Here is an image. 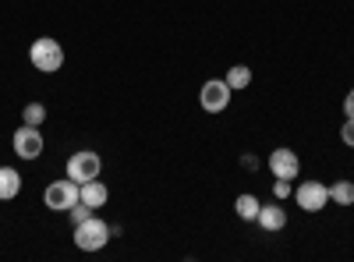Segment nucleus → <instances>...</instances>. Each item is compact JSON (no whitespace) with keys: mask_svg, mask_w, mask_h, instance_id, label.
<instances>
[{"mask_svg":"<svg viewBox=\"0 0 354 262\" xmlns=\"http://www.w3.org/2000/svg\"><path fill=\"white\" fill-rule=\"evenodd\" d=\"M71 238H75V248H78V252H103V248L110 245V238H113V227L93 213L88 220L75 223V234H71Z\"/></svg>","mask_w":354,"mask_h":262,"instance_id":"f257e3e1","label":"nucleus"},{"mask_svg":"<svg viewBox=\"0 0 354 262\" xmlns=\"http://www.w3.org/2000/svg\"><path fill=\"white\" fill-rule=\"evenodd\" d=\"M82 202V185L71 181V178H61V181H50L46 191H43V206L50 213H68L71 206Z\"/></svg>","mask_w":354,"mask_h":262,"instance_id":"f03ea898","label":"nucleus"},{"mask_svg":"<svg viewBox=\"0 0 354 262\" xmlns=\"http://www.w3.org/2000/svg\"><path fill=\"white\" fill-rule=\"evenodd\" d=\"M28 61H32L36 71L53 75V71L64 68V46L57 43V39H50V36H39V39L32 43V50H28Z\"/></svg>","mask_w":354,"mask_h":262,"instance_id":"7ed1b4c3","label":"nucleus"},{"mask_svg":"<svg viewBox=\"0 0 354 262\" xmlns=\"http://www.w3.org/2000/svg\"><path fill=\"white\" fill-rule=\"evenodd\" d=\"M100 170H103V160H100V153H93V149H78V153H71V156H68V167H64V174H68L71 181H78V185L96 181V178H100Z\"/></svg>","mask_w":354,"mask_h":262,"instance_id":"20e7f679","label":"nucleus"},{"mask_svg":"<svg viewBox=\"0 0 354 262\" xmlns=\"http://www.w3.org/2000/svg\"><path fill=\"white\" fill-rule=\"evenodd\" d=\"M230 96H234V89L223 78H205L202 89H198V103H202L205 113H223L230 106Z\"/></svg>","mask_w":354,"mask_h":262,"instance_id":"39448f33","label":"nucleus"},{"mask_svg":"<svg viewBox=\"0 0 354 262\" xmlns=\"http://www.w3.org/2000/svg\"><path fill=\"white\" fill-rule=\"evenodd\" d=\"M11 145H15V156H18V160H39L46 142H43V131H39L36 124H21V128L15 131Z\"/></svg>","mask_w":354,"mask_h":262,"instance_id":"423d86ee","label":"nucleus"},{"mask_svg":"<svg viewBox=\"0 0 354 262\" xmlns=\"http://www.w3.org/2000/svg\"><path fill=\"white\" fill-rule=\"evenodd\" d=\"M294 202H298V209L305 213H319L330 206V188L322 181H301L298 191H294Z\"/></svg>","mask_w":354,"mask_h":262,"instance_id":"0eeeda50","label":"nucleus"},{"mask_svg":"<svg viewBox=\"0 0 354 262\" xmlns=\"http://www.w3.org/2000/svg\"><path fill=\"white\" fill-rule=\"evenodd\" d=\"M270 174L273 178H283V181H294L301 174V160H298V153L294 149H287V145H280V149H273L270 153Z\"/></svg>","mask_w":354,"mask_h":262,"instance_id":"6e6552de","label":"nucleus"},{"mask_svg":"<svg viewBox=\"0 0 354 262\" xmlns=\"http://www.w3.org/2000/svg\"><path fill=\"white\" fill-rule=\"evenodd\" d=\"M255 223H259L262 230H270V234H277V230H283V227H287V213H283V206L270 202V206H262V209H259Z\"/></svg>","mask_w":354,"mask_h":262,"instance_id":"1a4fd4ad","label":"nucleus"},{"mask_svg":"<svg viewBox=\"0 0 354 262\" xmlns=\"http://www.w3.org/2000/svg\"><path fill=\"white\" fill-rule=\"evenodd\" d=\"M106 198H110V188L96 178V181H85L82 185V202L85 206H93V209H103L106 206Z\"/></svg>","mask_w":354,"mask_h":262,"instance_id":"9d476101","label":"nucleus"},{"mask_svg":"<svg viewBox=\"0 0 354 262\" xmlns=\"http://www.w3.org/2000/svg\"><path fill=\"white\" fill-rule=\"evenodd\" d=\"M21 191V174L15 167H0V202H11Z\"/></svg>","mask_w":354,"mask_h":262,"instance_id":"9b49d317","label":"nucleus"},{"mask_svg":"<svg viewBox=\"0 0 354 262\" xmlns=\"http://www.w3.org/2000/svg\"><path fill=\"white\" fill-rule=\"evenodd\" d=\"M223 82L230 85L234 93H241V89H248V85H252V68H245V64H234V68H227Z\"/></svg>","mask_w":354,"mask_h":262,"instance_id":"f8f14e48","label":"nucleus"},{"mask_svg":"<svg viewBox=\"0 0 354 262\" xmlns=\"http://www.w3.org/2000/svg\"><path fill=\"white\" fill-rule=\"evenodd\" d=\"M259 209H262V202H259L255 195H248V191L234 198V213H238L241 220H248V223H252V220L259 216Z\"/></svg>","mask_w":354,"mask_h":262,"instance_id":"ddd939ff","label":"nucleus"},{"mask_svg":"<svg viewBox=\"0 0 354 262\" xmlns=\"http://www.w3.org/2000/svg\"><path fill=\"white\" fill-rule=\"evenodd\" d=\"M330 202H337V206H354V181H333L330 185Z\"/></svg>","mask_w":354,"mask_h":262,"instance_id":"4468645a","label":"nucleus"},{"mask_svg":"<svg viewBox=\"0 0 354 262\" xmlns=\"http://www.w3.org/2000/svg\"><path fill=\"white\" fill-rule=\"evenodd\" d=\"M43 121H46V106H43V103H28V106L21 110V124H36V128H39Z\"/></svg>","mask_w":354,"mask_h":262,"instance_id":"2eb2a0df","label":"nucleus"},{"mask_svg":"<svg viewBox=\"0 0 354 262\" xmlns=\"http://www.w3.org/2000/svg\"><path fill=\"white\" fill-rule=\"evenodd\" d=\"M68 213H71V223H82V220L93 216V206H85V202H78V206H71Z\"/></svg>","mask_w":354,"mask_h":262,"instance_id":"dca6fc26","label":"nucleus"},{"mask_svg":"<svg viewBox=\"0 0 354 262\" xmlns=\"http://www.w3.org/2000/svg\"><path fill=\"white\" fill-rule=\"evenodd\" d=\"M340 142L354 149V118H347V121H344V128H340Z\"/></svg>","mask_w":354,"mask_h":262,"instance_id":"f3484780","label":"nucleus"},{"mask_svg":"<svg viewBox=\"0 0 354 262\" xmlns=\"http://www.w3.org/2000/svg\"><path fill=\"white\" fill-rule=\"evenodd\" d=\"M273 195H277V198H287V195H290V181L277 178V185H273Z\"/></svg>","mask_w":354,"mask_h":262,"instance_id":"a211bd4d","label":"nucleus"},{"mask_svg":"<svg viewBox=\"0 0 354 262\" xmlns=\"http://www.w3.org/2000/svg\"><path fill=\"white\" fill-rule=\"evenodd\" d=\"M344 118H354V89H351L347 100H344Z\"/></svg>","mask_w":354,"mask_h":262,"instance_id":"6ab92c4d","label":"nucleus"},{"mask_svg":"<svg viewBox=\"0 0 354 262\" xmlns=\"http://www.w3.org/2000/svg\"><path fill=\"white\" fill-rule=\"evenodd\" d=\"M241 167H245V170H259V160H255V156H241Z\"/></svg>","mask_w":354,"mask_h":262,"instance_id":"aec40b11","label":"nucleus"}]
</instances>
